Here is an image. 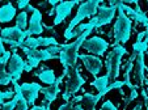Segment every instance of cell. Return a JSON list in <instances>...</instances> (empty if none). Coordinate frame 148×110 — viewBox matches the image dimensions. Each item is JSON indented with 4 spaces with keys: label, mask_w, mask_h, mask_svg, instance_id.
Returning <instances> with one entry per match:
<instances>
[{
    "label": "cell",
    "mask_w": 148,
    "mask_h": 110,
    "mask_svg": "<svg viewBox=\"0 0 148 110\" xmlns=\"http://www.w3.org/2000/svg\"><path fill=\"white\" fill-rule=\"evenodd\" d=\"M147 57H148V50H147Z\"/></svg>",
    "instance_id": "obj_37"
},
{
    "label": "cell",
    "mask_w": 148,
    "mask_h": 110,
    "mask_svg": "<svg viewBox=\"0 0 148 110\" xmlns=\"http://www.w3.org/2000/svg\"><path fill=\"white\" fill-rule=\"evenodd\" d=\"M26 64H28V63L20 57L18 54L12 53V57H11V59H9V62H8V68H7L8 72H9V75L12 76V79L16 80V81L17 80H20V77H21L23 72L25 71V68H26Z\"/></svg>",
    "instance_id": "obj_12"
},
{
    "label": "cell",
    "mask_w": 148,
    "mask_h": 110,
    "mask_svg": "<svg viewBox=\"0 0 148 110\" xmlns=\"http://www.w3.org/2000/svg\"><path fill=\"white\" fill-rule=\"evenodd\" d=\"M93 31V29L84 31L80 37H77L73 42L71 43H64V45H60V53H59V60H60L62 66H63V76H68L71 70L76 67V63L79 59V50L80 47H83L84 42L87 41V38L89 37V34Z\"/></svg>",
    "instance_id": "obj_1"
},
{
    "label": "cell",
    "mask_w": 148,
    "mask_h": 110,
    "mask_svg": "<svg viewBox=\"0 0 148 110\" xmlns=\"http://www.w3.org/2000/svg\"><path fill=\"white\" fill-rule=\"evenodd\" d=\"M117 7L118 5H105V4H101L98 7L97 14L90 18V21L95 24V29H98L103 25H109L113 21V18H114L115 13H117Z\"/></svg>",
    "instance_id": "obj_8"
},
{
    "label": "cell",
    "mask_w": 148,
    "mask_h": 110,
    "mask_svg": "<svg viewBox=\"0 0 148 110\" xmlns=\"http://www.w3.org/2000/svg\"><path fill=\"white\" fill-rule=\"evenodd\" d=\"M80 4L79 0H72V1H59V4L55 7V18H54V26L62 24L63 21L70 17L71 12H72V8L75 5Z\"/></svg>",
    "instance_id": "obj_15"
},
{
    "label": "cell",
    "mask_w": 148,
    "mask_h": 110,
    "mask_svg": "<svg viewBox=\"0 0 148 110\" xmlns=\"http://www.w3.org/2000/svg\"><path fill=\"white\" fill-rule=\"evenodd\" d=\"M126 54H127V50L122 45L113 46V50L108 54L105 64H106V76L109 77L110 84L114 83L119 76L121 62H122L123 55H126Z\"/></svg>",
    "instance_id": "obj_4"
},
{
    "label": "cell",
    "mask_w": 148,
    "mask_h": 110,
    "mask_svg": "<svg viewBox=\"0 0 148 110\" xmlns=\"http://www.w3.org/2000/svg\"><path fill=\"white\" fill-rule=\"evenodd\" d=\"M20 89H21V93H23L24 98L26 100V102L30 106H34V102L38 98V93L42 90V87L38 83H24L20 85Z\"/></svg>",
    "instance_id": "obj_16"
},
{
    "label": "cell",
    "mask_w": 148,
    "mask_h": 110,
    "mask_svg": "<svg viewBox=\"0 0 148 110\" xmlns=\"http://www.w3.org/2000/svg\"><path fill=\"white\" fill-rule=\"evenodd\" d=\"M92 87H95L96 89L98 90V93L101 96H105L109 90V85H110V81H109V77L106 75H103V76H100V77H96L92 83H90Z\"/></svg>",
    "instance_id": "obj_22"
},
{
    "label": "cell",
    "mask_w": 148,
    "mask_h": 110,
    "mask_svg": "<svg viewBox=\"0 0 148 110\" xmlns=\"http://www.w3.org/2000/svg\"><path fill=\"white\" fill-rule=\"evenodd\" d=\"M121 5H122V8H123V11H125L126 16L129 17L130 20L135 21V23L142 24V25L145 28V30H148V16L142 11V9H140L138 1L135 3V8L129 7L127 4L123 3V1H121Z\"/></svg>",
    "instance_id": "obj_10"
},
{
    "label": "cell",
    "mask_w": 148,
    "mask_h": 110,
    "mask_svg": "<svg viewBox=\"0 0 148 110\" xmlns=\"http://www.w3.org/2000/svg\"><path fill=\"white\" fill-rule=\"evenodd\" d=\"M17 101H18V100H17V96H14L11 101L4 102V104L0 106V110H14L17 106Z\"/></svg>",
    "instance_id": "obj_27"
},
{
    "label": "cell",
    "mask_w": 148,
    "mask_h": 110,
    "mask_svg": "<svg viewBox=\"0 0 148 110\" xmlns=\"http://www.w3.org/2000/svg\"><path fill=\"white\" fill-rule=\"evenodd\" d=\"M23 51L26 54V57H28V64H26V68H25L26 72H30L33 68L38 67L41 62L56 59V58L59 59V57H55V55L49 53L47 49H43V50H32V49L23 47Z\"/></svg>",
    "instance_id": "obj_7"
},
{
    "label": "cell",
    "mask_w": 148,
    "mask_h": 110,
    "mask_svg": "<svg viewBox=\"0 0 148 110\" xmlns=\"http://www.w3.org/2000/svg\"><path fill=\"white\" fill-rule=\"evenodd\" d=\"M17 16L16 7L12 3H7L0 7V23H9Z\"/></svg>",
    "instance_id": "obj_21"
},
{
    "label": "cell",
    "mask_w": 148,
    "mask_h": 110,
    "mask_svg": "<svg viewBox=\"0 0 148 110\" xmlns=\"http://www.w3.org/2000/svg\"><path fill=\"white\" fill-rule=\"evenodd\" d=\"M0 31H1V29H0Z\"/></svg>",
    "instance_id": "obj_39"
},
{
    "label": "cell",
    "mask_w": 148,
    "mask_h": 110,
    "mask_svg": "<svg viewBox=\"0 0 148 110\" xmlns=\"http://www.w3.org/2000/svg\"><path fill=\"white\" fill-rule=\"evenodd\" d=\"M45 30V25L42 24V13L39 9H34V12L32 13V17L29 20V26H28V31L29 36H41Z\"/></svg>",
    "instance_id": "obj_17"
},
{
    "label": "cell",
    "mask_w": 148,
    "mask_h": 110,
    "mask_svg": "<svg viewBox=\"0 0 148 110\" xmlns=\"http://www.w3.org/2000/svg\"><path fill=\"white\" fill-rule=\"evenodd\" d=\"M16 26L23 30H28V13L25 11H21L16 16Z\"/></svg>",
    "instance_id": "obj_25"
},
{
    "label": "cell",
    "mask_w": 148,
    "mask_h": 110,
    "mask_svg": "<svg viewBox=\"0 0 148 110\" xmlns=\"http://www.w3.org/2000/svg\"><path fill=\"white\" fill-rule=\"evenodd\" d=\"M117 11H118L117 21H115L114 26H113V37H114L113 46L121 45V43H127L130 37H131V30H132V21L126 16L125 11H123L122 5H121V1L118 3Z\"/></svg>",
    "instance_id": "obj_2"
},
{
    "label": "cell",
    "mask_w": 148,
    "mask_h": 110,
    "mask_svg": "<svg viewBox=\"0 0 148 110\" xmlns=\"http://www.w3.org/2000/svg\"><path fill=\"white\" fill-rule=\"evenodd\" d=\"M5 49H4V43H3V40H1V37H0V57L3 55L4 53H5Z\"/></svg>",
    "instance_id": "obj_34"
},
{
    "label": "cell",
    "mask_w": 148,
    "mask_h": 110,
    "mask_svg": "<svg viewBox=\"0 0 148 110\" xmlns=\"http://www.w3.org/2000/svg\"><path fill=\"white\" fill-rule=\"evenodd\" d=\"M132 110H143V106H142V104H140V102H138L136 105H135L134 106V109Z\"/></svg>",
    "instance_id": "obj_35"
},
{
    "label": "cell",
    "mask_w": 148,
    "mask_h": 110,
    "mask_svg": "<svg viewBox=\"0 0 148 110\" xmlns=\"http://www.w3.org/2000/svg\"><path fill=\"white\" fill-rule=\"evenodd\" d=\"M79 59L81 60V63L84 64L85 70L93 75V76H97L98 73L102 70V60L100 59V57H96V55H89V54H80L79 55Z\"/></svg>",
    "instance_id": "obj_14"
},
{
    "label": "cell",
    "mask_w": 148,
    "mask_h": 110,
    "mask_svg": "<svg viewBox=\"0 0 148 110\" xmlns=\"http://www.w3.org/2000/svg\"><path fill=\"white\" fill-rule=\"evenodd\" d=\"M12 57L11 51H5V53L0 57V85H8L9 83H12V76L9 75L8 70H7V66L8 62Z\"/></svg>",
    "instance_id": "obj_19"
},
{
    "label": "cell",
    "mask_w": 148,
    "mask_h": 110,
    "mask_svg": "<svg viewBox=\"0 0 148 110\" xmlns=\"http://www.w3.org/2000/svg\"><path fill=\"white\" fill-rule=\"evenodd\" d=\"M101 4H102L101 0H90V1H85V3L79 4L77 12H76L75 17H73L72 20L70 21V24H68L67 29H66V31H64V36L70 34L76 26L80 25V23L83 20H85L88 17L96 16V13H97V11H98V7H100Z\"/></svg>",
    "instance_id": "obj_3"
},
{
    "label": "cell",
    "mask_w": 148,
    "mask_h": 110,
    "mask_svg": "<svg viewBox=\"0 0 148 110\" xmlns=\"http://www.w3.org/2000/svg\"><path fill=\"white\" fill-rule=\"evenodd\" d=\"M144 54H139L135 59L134 66V79L136 81V87H143L145 83V63H144Z\"/></svg>",
    "instance_id": "obj_18"
},
{
    "label": "cell",
    "mask_w": 148,
    "mask_h": 110,
    "mask_svg": "<svg viewBox=\"0 0 148 110\" xmlns=\"http://www.w3.org/2000/svg\"><path fill=\"white\" fill-rule=\"evenodd\" d=\"M85 80L87 79H84L80 75V67L79 66H76L73 70H71L67 76V80H66V89L63 92V94H62L63 100L66 102L70 101L71 97L75 96L81 89V87L85 84Z\"/></svg>",
    "instance_id": "obj_6"
},
{
    "label": "cell",
    "mask_w": 148,
    "mask_h": 110,
    "mask_svg": "<svg viewBox=\"0 0 148 110\" xmlns=\"http://www.w3.org/2000/svg\"><path fill=\"white\" fill-rule=\"evenodd\" d=\"M142 96H143V100H144V105H145V109L148 110V94H147V90L143 88L142 89Z\"/></svg>",
    "instance_id": "obj_32"
},
{
    "label": "cell",
    "mask_w": 148,
    "mask_h": 110,
    "mask_svg": "<svg viewBox=\"0 0 148 110\" xmlns=\"http://www.w3.org/2000/svg\"><path fill=\"white\" fill-rule=\"evenodd\" d=\"M138 96H139V94H138V87H136V88H134V89L130 90V96L125 100V107H127V105H129L130 102L134 101L135 98H138Z\"/></svg>",
    "instance_id": "obj_28"
},
{
    "label": "cell",
    "mask_w": 148,
    "mask_h": 110,
    "mask_svg": "<svg viewBox=\"0 0 148 110\" xmlns=\"http://www.w3.org/2000/svg\"><path fill=\"white\" fill-rule=\"evenodd\" d=\"M50 46H60L54 37H28L25 42L23 43L21 49H32V50H38V47H50Z\"/></svg>",
    "instance_id": "obj_13"
},
{
    "label": "cell",
    "mask_w": 148,
    "mask_h": 110,
    "mask_svg": "<svg viewBox=\"0 0 148 110\" xmlns=\"http://www.w3.org/2000/svg\"><path fill=\"white\" fill-rule=\"evenodd\" d=\"M123 85H125V83H123V81L115 80L114 83H112V84L109 85V90H112V89H122Z\"/></svg>",
    "instance_id": "obj_30"
},
{
    "label": "cell",
    "mask_w": 148,
    "mask_h": 110,
    "mask_svg": "<svg viewBox=\"0 0 148 110\" xmlns=\"http://www.w3.org/2000/svg\"><path fill=\"white\" fill-rule=\"evenodd\" d=\"M33 75L38 77L43 84H47V85H53L54 83L56 81V79H58V77L55 76V72L47 67H42L39 71H36Z\"/></svg>",
    "instance_id": "obj_20"
},
{
    "label": "cell",
    "mask_w": 148,
    "mask_h": 110,
    "mask_svg": "<svg viewBox=\"0 0 148 110\" xmlns=\"http://www.w3.org/2000/svg\"><path fill=\"white\" fill-rule=\"evenodd\" d=\"M103 96H101L100 93L92 94V93H84L83 94V107L84 110H96V105L98 104L101 98Z\"/></svg>",
    "instance_id": "obj_23"
},
{
    "label": "cell",
    "mask_w": 148,
    "mask_h": 110,
    "mask_svg": "<svg viewBox=\"0 0 148 110\" xmlns=\"http://www.w3.org/2000/svg\"><path fill=\"white\" fill-rule=\"evenodd\" d=\"M63 79H64V76L60 75L53 85H49V87H46V88L42 87L41 92H42V94H43L42 105H45V106H47L49 109H50V105L55 101L59 92H60V84H62V81H63Z\"/></svg>",
    "instance_id": "obj_11"
},
{
    "label": "cell",
    "mask_w": 148,
    "mask_h": 110,
    "mask_svg": "<svg viewBox=\"0 0 148 110\" xmlns=\"http://www.w3.org/2000/svg\"><path fill=\"white\" fill-rule=\"evenodd\" d=\"M0 37L3 40V43L9 45L12 49H21L23 43L28 38L29 31L23 30L17 26H11V28H4L0 31Z\"/></svg>",
    "instance_id": "obj_5"
},
{
    "label": "cell",
    "mask_w": 148,
    "mask_h": 110,
    "mask_svg": "<svg viewBox=\"0 0 148 110\" xmlns=\"http://www.w3.org/2000/svg\"><path fill=\"white\" fill-rule=\"evenodd\" d=\"M100 110H118V107L115 106V105L113 104L110 100H106V101L102 104V106H101Z\"/></svg>",
    "instance_id": "obj_29"
},
{
    "label": "cell",
    "mask_w": 148,
    "mask_h": 110,
    "mask_svg": "<svg viewBox=\"0 0 148 110\" xmlns=\"http://www.w3.org/2000/svg\"><path fill=\"white\" fill-rule=\"evenodd\" d=\"M12 84H13V89L16 92L17 96V106L14 110H29V104L26 102V100L24 98L23 93H21V89H20V84L16 81V80H12Z\"/></svg>",
    "instance_id": "obj_24"
},
{
    "label": "cell",
    "mask_w": 148,
    "mask_h": 110,
    "mask_svg": "<svg viewBox=\"0 0 148 110\" xmlns=\"http://www.w3.org/2000/svg\"><path fill=\"white\" fill-rule=\"evenodd\" d=\"M58 110H84V107H83V105H80V104H73V102L68 101V102H66V104L60 105Z\"/></svg>",
    "instance_id": "obj_26"
},
{
    "label": "cell",
    "mask_w": 148,
    "mask_h": 110,
    "mask_svg": "<svg viewBox=\"0 0 148 110\" xmlns=\"http://www.w3.org/2000/svg\"><path fill=\"white\" fill-rule=\"evenodd\" d=\"M83 47L88 53L93 54L96 57H102L103 54L106 53L108 47H109V43L103 40V38H101V37L95 36V37H90V38H87Z\"/></svg>",
    "instance_id": "obj_9"
},
{
    "label": "cell",
    "mask_w": 148,
    "mask_h": 110,
    "mask_svg": "<svg viewBox=\"0 0 148 110\" xmlns=\"http://www.w3.org/2000/svg\"><path fill=\"white\" fill-rule=\"evenodd\" d=\"M29 5H30L29 0H18V1H17V7H18L21 11H25Z\"/></svg>",
    "instance_id": "obj_31"
},
{
    "label": "cell",
    "mask_w": 148,
    "mask_h": 110,
    "mask_svg": "<svg viewBox=\"0 0 148 110\" xmlns=\"http://www.w3.org/2000/svg\"><path fill=\"white\" fill-rule=\"evenodd\" d=\"M30 110H50V109L47 106H45V105H41V106H36L34 105V106H32Z\"/></svg>",
    "instance_id": "obj_33"
},
{
    "label": "cell",
    "mask_w": 148,
    "mask_h": 110,
    "mask_svg": "<svg viewBox=\"0 0 148 110\" xmlns=\"http://www.w3.org/2000/svg\"><path fill=\"white\" fill-rule=\"evenodd\" d=\"M145 90H147V92H148V87H147V89H145Z\"/></svg>",
    "instance_id": "obj_38"
},
{
    "label": "cell",
    "mask_w": 148,
    "mask_h": 110,
    "mask_svg": "<svg viewBox=\"0 0 148 110\" xmlns=\"http://www.w3.org/2000/svg\"><path fill=\"white\" fill-rule=\"evenodd\" d=\"M145 72H147V73H148V67H145Z\"/></svg>",
    "instance_id": "obj_36"
}]
</instances>
